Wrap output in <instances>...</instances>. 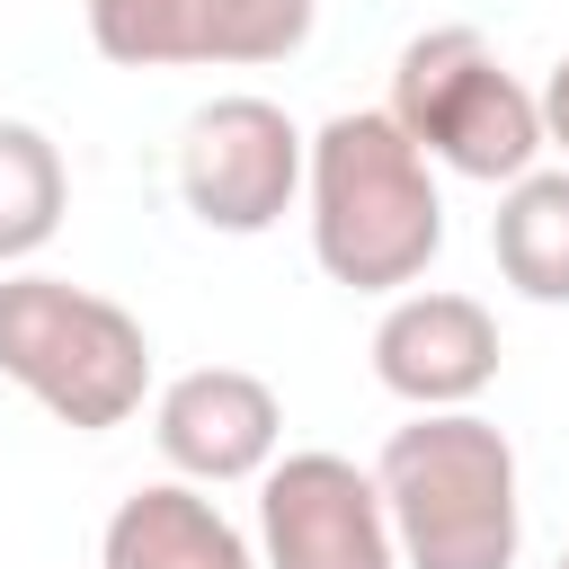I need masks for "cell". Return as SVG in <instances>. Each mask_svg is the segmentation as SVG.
Instances as JSON below:
<instances>
[{"mask_svg":"<svg viewBox=\"0 0 569 569\" xmlns=\"http://www.w3.org/2000/svg\"><path fill=\"white\" fill-rule=\"evenodd\" d=\"M373 480L400 533V569H516L525 551L516 445L480 409H418L409 427H391Z\"/></svg>","mask_w":569,"mask_h":569,"instance_id":"obj_2","label":"cell"},{"mask_svg":"<svg viewBox=\"0 0 569 569\" xmlns=\"http://www.w3.org/2000/svg\"><path fill=\"white\" fill-rule=\"evenodd\" d=\"M302 169H311V133L276 107V98H213L187 116V142H178V196L204 231H267L284 222V204L302 196Z\"/></svg>","mask_w":569,"mask_h":569,"instance_id":"obj_5","label":"cell"},{"mask_svg":"<svg viewBox=\"0 0 569 569\" xmlns=\"http://www.w3.org/2000/svg\"><path fill=\"white\" fill-rule=\"evenodd\" d=\"M98 569H258V542L196 480H151L116 498L98 533Z\"/></svg>","mask_w":569,"mask_h":569,"instance_id":"obj_10","label":"cell"},{"mask_svg":"<svg viewBox=\"0 0 569 569\" xmlns=\"http://www.w3.org/2000/svg\"><path fill=\"white\" fill-rule=\"evenodd\" d=\"M320 0H89V44L124 71L284 62L311 44Z\"/></svg>","mask_w":569,"mask_h":569,"instance_id":"obj_7","label":"cell"},{"mask_svg":"<svg viewBox=\"0 0 569 569\" xmlns=\"http://www.w3.org/2000/svg\"><path fill=\"white\" fill-rule=\"evenodd\" d=\"M373 382L409 409H471L498 382V320L471 293L409 284L373 320Z\"/></svg>","mask_w":569,"mask_h":569,"instance_id":"obj_9","label":"cell"},{"mask_svg":"<svg viewBox=\"0 0 569 569\" xmlns=\"http://www.w3.org/2000/svg\"><path fill=\"white\" fill-rule=\"evenodd\" d=\"M62 204H71V169H62L53 133L0 116V267L36 258L62 231Z\"/></svg>","mask_w":569,"mask_h":569,"instance_id":"obj_12","label":"cell"},{"mask_svg":"<svg viewBox=\"0 0 569 569\" xmlns=\"http://www.w3.org/2000/svg\"><path fill=\"white\" fill-rule=\"evenodd\" d=\"M560 569H569V551H560Z\"/></svg>","mask_w":569,"mask_h":569,"instance_id":"obj_14","label":"cell"},{"mask_svg":"<svg viewBox=\"0 0 569 569\" xmlns=\"http://www.w3.org/2000/svg\"><path fill=\"white\" fill-rule=\"evenodd\" d=\"M533 98H542V142H551V151H569V53L551 62V80H542Z\"/></svg>","mask_w":569,"mask_h":569,"instance_id":"obj_13","label":"cell"},{"mask_svg":"<svg viewBox=\"0 0 569 569\" xmlns=\"http://www.w3.org/2000/svg\"><path fill=\"white\" fill-rule=\"evenodd\" d=\"M311 258L347 293H409L445 249L436 160L391 124V107H347L311 133Z\"/></svg>","mask_w":569,"mask_h":569,"instance_id":"obj_1","label":"cell"},{"mask_svg":"<svg viewBox=\"0 0 569 569\" xmlns=\"http://www.w3.org/2000/svg\"><path fill=\"white\" fill-rule=\"evenodd\" d=\"M151 445L178 480L196 489H231L258 480L284 445V400L249 373V365H196L151 400Z\"/></svg>","mask_w":569,"mask_h":569,"instance_id":"obj_8","label":"cell"},{"mask_svg":"<svg viewBox=\"0 0 569 569\" xmlns=\"http://www.w3.org/2000/svg\"><path fill=\"white\" fill-rule=\"evenodd\" d=\"M391 124L445 160L453 178L516 187L551 142H542V98L489 53L480 27H427L391 62Z\"/></svg>","mask_w":569,"mask_h":569,"instance_id":"obj_4","label":"cell"},{"mask_svg":"<svg viewBox=\"0 0 569 569\" xmlns=\"http://www.w3.org/2000/svg\"><path fill=\"white\" fill-rule=\"evenodd\" d=\"M258 569H400L382 480L347 453H284L258 471Z\"/></svg>","mask_w":569,"mask_h":569,"instance_id":"obj_6","label":"cell"},{"mask_svg":"<svg viewBox=\"0 0 569 569\" xmlns=\"http://www.w3.org/2000/svg\"><path fill=\"white\" fill-rule=\"evenodd\" d=\"M489 249L525 302H569V169H525L516 187H498Z\"/></svg>","mask_w":569,"mask_h":569,"instance_id":"obj_11","label":"cell"},{"mask_svg":"<svg viewBox=\"0 0 569 569\" xmlns=\"http://www.w3.org/2000/svg\"><path fill=\"white\" fill-rule=\"evenodd\" d=\"M0 373L71 436H107L151 391V338L124 302L18 267L0 276Z\"/></svg>","mask_w":569,"mask_h":569,"instance_id":"obj_3","label":"cell"}]
</instances>
